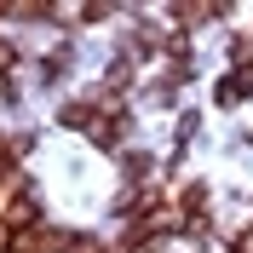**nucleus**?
<instances>
[{"instance_id":"nucleus-1","label":"nucleus","mask_w":253,"mask_h":253,"mask_svg":"<svg viewBox=\"0 0 253 253\" xmlns=\"http://www.w3.org/2000/svg\"><path fill=\"white\" fill-rule=\"evenodd\" d=\"M150 173V156H144V150H132V156H126V178H144Z\"/></svg>"}]
</instances>
